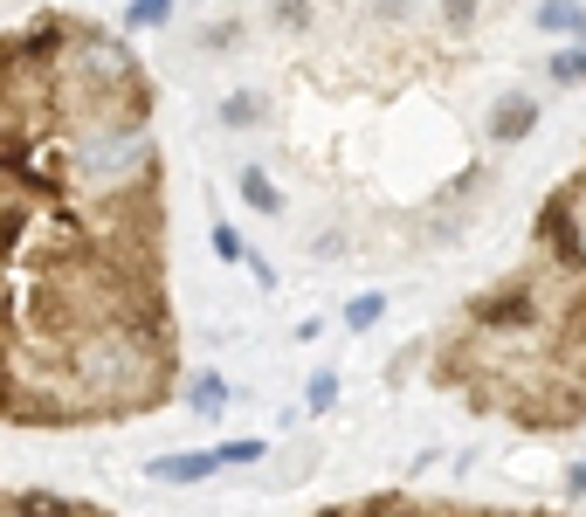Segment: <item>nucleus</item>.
<instances>
[{"mask_svg": "<svg viewBox=\"0 0 586 517\" xmlns=\"http://www.w3.org/2000/svg\"><path fill=\"white\" fill-rule=\"evenodd\" d=\"M242 200L256 207V215H276V207H284V194H276V187H269V173H256V166L242 173Z\"/></svg>", "mask_w": 586, "mask_h": 517, "instance_id": "nucleus-7", "label": "nucleus"}, {"mask_svg": "<svg viewBox=\"0 0 586 517\" xmlns=\"http://www.w3.org/2000/svg\"><path fill=\"white\" fill-rule=\"evenodd\" d=\"M531 124H539V97L511 90V97L497 103V118H490V145H518V139H531Z\"/></svg>", "mask_w": 586, "mask_h": 517, "instance_id": "nucleus-2", "label": "nucleus"}, {"mask_svg": "<svg viewBox=\"0 0 586 517\" xmlns=\"http://www.w3.org/2000/svg\"><path fill=\"white\" fill-rule=\"evenodd\" d=\"M187 407H194V414H221V407H228V380H194Z\"/></svg>", "mask_w": 586, "mask_h": 517, "instance_id": "nucleus-10", "label": "nucleus"}, {"mask_svg": "<svg viewBox=\"0 0 586 517\" xmlns=\"http://www.w3.org/2000/svg\"><path fill=\"white\" fill-rule=\"evenodd\" d=\"M476 21V0H449V29H469Z\"/></svg>", "mask_w": 586, "mask_h": 517, "instance_id": "nucleus-17", "label": "nucleus"}, {"mask_svg": "<svg viewBox=\"0 0 586 517\" xmlns=\"http://www.w3.org/2000/svg\"><path fill=\"white\" fill-rule=\"evenodd\" d=\"M379 310H387V297H360V304L345 310V324H360V331H366V324H379Z\"/></svg>", "mask_w": 586, "mask_h": 517, "instance_id": "nucleus-12", "label": "nucleus"}, {"mask_svg": "<svg viewBox=\"0 0 586 517\" xmlns=\"http://www.w3.org/2000/svg\"><path fill=\"white\" fill-rule=\"evenodd\" d=\"M214 470H221L214 449H200V455H159V462H152V476H159V483H200V476H214Z\"/></svg>", "mask_w": 586, "mask_h": 517, "instance_id": "nucleus-4", "label": "nucleus"}, {"mask_svg": "<svg viewBox=\"0 0 586 517\" xmlns=\"http://www.w3.org/2000/svg\"><path fill=\"white\" fill-rule=\"evenodd\" d=\"M552 84L559 90H579L586 84V42H573V48H559V56H552Z\"/></svg>", "mask_w": 586, "mask_h": 517, "instance_id": "nucleus-6", "label": "nucleus"}, {"mask_svg": "<svg viewBox=\"0 0 586 517\" xmlns=\"http://www.w3.org/2000/svg\"><path fill=\"white\" fill-rule=\"evenodd\" d=\"M256 118H263V97L256 90H235L221 103V124H235V132H242V124H256Z\"/></svg>", "mask_w": 586, "mask_h": 517, "instance_id": "nucleus-8", "label": "nucleus"}, {"mask_svg": "<svg viewBox=\"0 0 586 517\" xmlns=\"http://www.w3.org/2000/svg\"><path fill=\"white\" fill-rule=\"evenodd\" d=\"M566 483H573V497H586V455L573 462V476H566Z\"/></svg>", "mask_w": 586, "mask_h": 517, "instance_id": "nucleus-18", "label": "nucleus"}, {"mask_svg": "<svg viewBox=\"0 0 586 517\" xmlns=\"http://www.w3.org/2000/svg\"><path fill=\"white\" fill-rule=\"evenodd\" d=\"M214 249L228 255V263H242V255H248V249H242V235H235V228H214Z\"/></svg>", "mask_w": 586, "mask_h": 517, "instance_id": "nucleus-15", "label": "nucleus"}, {"mask_svg": "<svg viewBox=\"0 0 586 517\" xmlns=\"http://www.w3.org/2000/svg\"><path fill=\"white\" fill-rule=\"evenodd\" d=\"M324 517H545V510H463V504H414V497H373L352 510H324Z\"/></svg>", "mask_w": 586, "mask_h": 517, "instance_id": "nucleus-1", "label": "nucleus"}, {"mask_svg": "<svg viewBox=\"0 0 586 517\" xmlns=\"http://www.w3.org/2000/svg\"><path fill=\"white\" fill-rule=\"evenodd\" d=\"M276 21H284V29H311V8H303V0H276Z\"/></svg>", "mask_w": 586, "mask_h": 517, "instance_id": "nucleus-14", "label": "nucleus"}, {"mask_svg": "<svg viewBox=\"0 0 586 517\" xmlns=\"http://www.w3.org/2000/svg\"><path fill=\"white\" fill-rule=\"evenodd\" d=\"M0 517H97L69 497H48V490H21V497H0Z\"/></svg>", "mask_w": 586, "mask_h": 517, "instance_id": "nucleus-3", "label": "nucleus"}, {"mask_svg": "<svg viewBox=\"0 0 586 517\" xmlns=\"http://www.w3.org/2000/svg\"><path fill=\"white\" fill-rule=\"evenodd\" d=\"M166 21H173V0H132L124 29H166Z\"/></svg>", "mask_w": 586, "mask_h": 517, "instance_id": "nucleus-9", "label": "nucleus"}, {"mask_svg": "<svg viewBox=\"0 0 586 517\" xmlns=\"http://www.w3.org/2000/svg\"><path fill=\"white\" fill-rule=\"evenodd\" d=\"M311 407H318V414L339 407V373H318V380H311Z\"/></svg>", "mask_w": 586, "mask_h": 517, "instance_id": "nucleus-11", "label": "nucleus"}, {"mask_svg": "<svg viewBox=\"0 0 586 517\" xmlns=\"http://www.w3.org/2000/svg\"><path fill=\"white\" fill-rule=\"evenodd\" d=\"M242 42V29H235V21H221V29H208V48H235Z\"/></svg>", "mask_w": 586, "mask_h": 517, "instance_id": "nucleus-16", "label": "nucleus"}, {"mask_svg": "<svg viewBox=\"0 0 586 517\" xmlns=\"http://www.w3.org/2000/svg\"><path fill=\"white\" fill-rule=\"evenodd\" d=\"M539 29H545V35H579V42H586V8H579V0H545V8H539Z\"/></svg>", "mask_w": 586, "mask_h": 517, "instance_id": "nucleus-5", "label": "nucleus"}, {"mask_svg": "<svg viewBox=\"0 0 586 517\" xmlns=\"http://www.w3.org/2000/svg\"><path fill=\"white\" fill-rule=\"evenodd\" d=\"M214 455H221V470H242V462L263 455V442H228V449H214Z\"/></svg>", "mask_w": 586, "mask_h": 517, "instance_id": "nucleus-13", "label": "nucleus"}]
</instances>
